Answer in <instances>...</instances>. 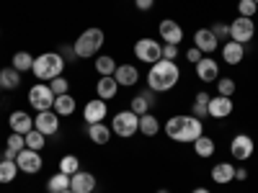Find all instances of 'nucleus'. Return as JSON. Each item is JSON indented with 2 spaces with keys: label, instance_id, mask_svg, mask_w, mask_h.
Instances as JSON below:
<instances>
[{
  "label": "nucleus",
  "instance_id": "obj_6",
  "mask_svg": "<svg viewBox=\"0 0 258 193\" xmlns=\"http://www.w3.org/2000/svg\"><path fill=\"white\" fill-rule=\"evenodd\" d=\"M54 93L49 88V82H36L34 88L29 90V103H31V109L39 114V111H52V106H54Z\"/></svg>",
  "mask_w": 258,
  "mask_h": 193
},
{
  "label": "nucleus",
  "instance_id": "obj_50",
  "mask_svg": "<svg viewBox=\"0 0 258 193\" xmlns=\"http://www.w3.org/2000/svg\"><path fill=\"white\" fill-rule=\"evenodd\" d=\"M0 90H3V88H0Z\"/></svg>",
  "mask_w": 258,
  "mask_h": 193
},
{
  "label": "nucleus",
  "instance_id": "obj_8",
  "mask_svg": "<svg viewBox=\"0 0 258 193\" xmlns=\"http://www.w3.org/2000/svg\"><path fill=\"white\" fill-rule=\"evenodd\" d=\"M16 165H18L21 173H26V175H36V173H41V167H44V160H41V155L36 152V149L24 147V149L18 152V157H16Z\"/></svg>",
  "mask_w": 258,
  "mask_h": 193
},
{
  "label": "nucleus",
  "instance_id": "obj_4",
  "mask_svg": "<svg viewBox=\"0 0 258 193\" xmlns=\"http://www.w3.org/2000/svg\"><path fill=\"white\" fill-rule=\"evenodd\" d=\"M103 31L101 29H85L78 39H75V54H78V59H88V57H93V54H98V49L103 47Z\"/></svg>",
  "mask_w": 258,
  "mask_h": 193
},
{
  "label": "nucleus",
  "instance_id": "obj_12",
  "mask_svg": "<svg viewBox=\"0 0 258 193\" xmlns=\"http://www.w3.org/2000/svg\"><path fill=\"white\" fill-rule=\"evenodd\" d=\"M106 114H109V109H106V101H101V98L88 101V103H85V109H83L85 124H101L106 119Z\"/></svg>",
  "mask_w": 258,
  "mask_h": 193
},
{
  "label": "nucleus",
  "instance_id": "obj_30",
  "mask_svg": "<svg viewBox=\"0 0 258 193\" xmlns=\"http://www.w3.org/2000/svg\"><path fill=\"white\" fill-rule=\"evenodd\" d=\"M214 149H217V144H214L212 137H199L197 142H194V152H197V157H212Z\"/></svg>",
  "mask_w": 258,
  "mask_h": 193
},
{
  "label": "nucleus",
  "instance_id": "obj_5",
  "mask_svg": "<svg viewBox=\"0 0 258 193\" xmlns=\"http://www.w3.org/2000/svg\"><path fill=\"white\" fill-rule=\"evenodd\" d=\"M111 132L121 139H132L140 132V116L135 111H119L111 119Z\"/></svg>",
  "mask_w": 258,
  "mask_h": 193
},
{
  "label": "nucleus",
  "instance_id": "obj_22",
  "mask_svg": "<svg viewBox=\"0 0 258 193\" xmlns=\"http://www.w3.org/2000/svg\"><path fill=\"white\" fill-rule=\"evenodd\" d=\"M78 109V101L70 95V93H64V95H57L54 98V106H52V111L62 119V116H73Z\"/></svg>",
  "mask_w": 258,
  "mask_h": 193
},
{
  "label": "nucleus",
  "instance_id": "obj_33",
  "mask_svg": "<svg viewBox=\"0 0 258 193\" xmlns=\"http://www.w3.org/2000/svg\"><path fill=\"white\" fill-rule=\"evenodd\" d=\"M11 67H16L18 72H31V67H34V54H29V52H16Z\"/></svg>",
  "mask_w": 258,
  "mask_h": 193
},
{
  "label": "nucleus",
  "instance_id": "obj_32",
  "mask_svg": "<svg viewBox=\"0 0 258 193\" xmlns=\"http://www.w3.org/2000/svg\"><path fill=\"white\" fill-rule=\"evenodd\" d=\"M21 173L16 160H0V183H13L16 175Z\"/></svg>",
  "mask_w": 258,
  "mask_h": 193
},
{
  "label": "nucleus",
  "instance_id": "obj_17",
  "mask_svg": "<svg viewBox=\"0 0 258 193\" xmlns=\"http://www.w3.org/2000/svg\"><path fill=\"white\" fill-rule=\"evenodd\" d=\"M209 116L212 119H227L230 114H232V98H227V95H214V98H209Z\"/></svg>",
  "mask_w": 258,
  "mask_h": 193
},
{
  "label": "nucleus",
  "instance_id": "obj_41",
  "mask_svg": "<svg viewBox=\"0 0 258 193\" xmlns=\"http://www.w3.org/2000/svg\"><path fill=\"white\" fill-rule=\"evenodd\" d=\"M59 57H62V59H68V62L78 59V54H75V47H73V44H62V47H59Z\"/></svg>",
  "mask_w": 258,
  "mask_h": 193
},
{
  "label": "nucleus",
  "instance_id": "obj_20",
  "mask_svg": "<svg viewBox=\"0 0 258 193\" xmlns=\"http://www.w3.org/2000/svg\"><path fill=\"white\" fill-rule=\"evenodd\" d=\"M243 57H245V44H238V41H232V39L222 44V59L227 64H240Z\"/></svg>",
  "mask_w": 258,
  "mask_h": 193
},
{
  "label": "nucleus",
  "instance_id": "obj_13",
  "mask_svg": "<svg viewBox=\"0 0 258 193\" xmlns=\"http://www.w3.org/2000/svg\"><path fill=\"white\" fill-rule=\"evenodd\" d=\"M253 139L248 137V134H238V137H232V142H230V152H232V157L235 160H248V157H253Z\"/></svg>",
  "mask_w": 258,
  "mask_h": 193
},
{
  "label": "nucleus",
  "instance_id": "obj_25",
  "mask_svg": "<svg viewBox=\"0 0 258 193\" xmlns=\"http://www.w3.org/2000/svg\"><path fill=\"white\" fill-rule=\"evenodd\" d=\"M111 126H106L103 121L101 124H88V139L93 142V144H109V139H111Z\"/></svg>",
  "mask_w": 258,
  "mask_h": 193
},
{
  "label": "nucleus",
  "instance_id": "obj_7",
  "mask_svg": "<svg viewBox=\"0 0 258 193\" xmlns=\"http://www.w3.org/2000/svg\"><path fill=\"white\" fill-rule=\"evenodd\" d=\"M135 57L145 64H155L163 59V44L155 39H140L135 44Z\"/></svg>",
  "mask_w": 258,
  "mask_h": 193
},
{
  "label": "nucleus",
  "instance_id": "obj_47",
  "mask_svg": "<svg viewBox=\"0 0 258 193\" xmlns=\"http://www.w3.org/2000/svg\"><path fill=\"white\" fill-rule=\"evenodd\" d=\"M158 193H170V190H168V188H160V190H158Z\"/></svg>",
  "mask_w": 258,
  "mask_h": 193
},
{
  "label": "nucleus",
  "instance_id": "obj_37",
  "mask_svg": "<svg viewBox=\"0 0 258 193\" xmlns=\"http://www.w3.org/2000/svg\"><path fill=\"white\" fill-rule=\"evenodd\" d=\"M49 88H52V93H54V95H64V93H70V80L59 75V77L49 80Z\"/></svg>",
  "mask_w": 258,
  "mask_h": 193
},
{
  "label": "nucleus",
  "instance_id": "obj_45",
  "mask_svg": "<svg viewBox=\"0 0 258 193\" xmlns=\"http://www.w3.org/2000/svg\"><path fill=\"white\" fill-rule=\"evenodd\" d=\"M235 180H248V170L245 167H235Z\"/></svg>",
  "mask_w": 258,
  "mask_h": 193
},
{
  "label": "nucleus",
  "instance_id": "obj_29",
  "mask_svg": "<svg viewBox=\"0 0 258 193\" xmlns=\"http://www.w3.org/2000/svg\"><path fill=\"white\" fill-rule=\"evenodd\" d=\"M116 59L114 57H109V54H103V57H96V72L101 75V77H114V72H116Z\"/></svg>",
  "mask_w": 258,
  "mask_h": 193
},
{
  "label": "nucleus",
  "instance_id": "obj_1",
  "mask_svg": "<svg viewBox=\"0 0 258 193\" xmlns=\"http://www.w3.org/2000/svg\"><path fill=\"white\" fill-rule=\"evenodd\" d=\"M181 80V70L176 62L170 59H160L155 64H150V72H147V88L153 93H165L170 88H176Z\"/></svg>",
  "mask_w": 258,
  "mask_h": 193
},
{
  "label": "nucleus",
  "instance_id": "obj_40",
  "mask_svg": "<svg viewBox=\"0 0 258 193\" xmlns=\"http://www.w3.org/2000/svg\"><path fill=\"white\" fill-rule=\"evenodd\" d=\"M209 103H202V101H194L191 106V116H197V119H207L209 116V109H207Z\"/></svg>",
  "mask_w": 258,
  "mask_h": 193
},
{
  "label": "nucleus",
  "instance_id": "obj_28",
  "mask_svg": "<svg viewBox=\"0 0 258 193\" xmlns=\"http://www.w3.org/2000/svg\"><path fill=\"white\" fill-rule=\"evenodd\" d=\"M158 132H160V121L153 114H142L140 116V134L150 139V137H155Z\"/></svg>",
  "mask_w": 258,
  "mask_h": 193
},
{
  "label": "nucleus",
  "instance_id": "obj_23",
  "mask_svg": "<svg viewBox=\"0 0 258 193\" xmlns=\"http://www.w3.org/2000/svg\"><path fill=\"white\" fill-rule=\"evenodd\" d=\"M153 90H142L140 95H135L132 98V103H129V111H135L137 116H142V114H150V106H153Z\"/></svg>",
  "mask_w": 258,
  "mask_h": 193
},
{
  "label": "nucleus",
  "instance_id": "obj_48",
  "mask_svg": "<svg viewBox=\"0 0 258 193\" xmlns=\"http://www.w3.org/2000/svg\"><path fill=\"white\" fill-rule=\"evenodd\" d=\"M62 193H73V190H70V188H68V190H62Z\"/></svg>",
  "mask_w": 258,
  "mask_h": 193
},
{
  "label": "nucleus",
  "instance_id": "obj_35",
  "mask_svg": "<svg viewBox=\"0 0 258 193\" xmlns=\"http://www.w3.org/2000/svg\"><path fill=\"white\" fill-rule=\"evenodd\" d=\"M44 144H47V137L41 134V132H36V129H31V132L26 134V147H29V149H36V152H39Z\"/></svg>",
  "mask_w": 258,
  "mask_h": 193
},
{
  "label": "nucleus",
  "instance_id": "obj_24",
  "mask_svg": "<svg viewBox=\"0 0 258 193\" xmlns=\"http://www.w3.org/2000/svg\"><path fill=\"white\" fill-rule=\"evenodd\" d=\"M26 147V137L24 134H16V132H11V137L6 139V152H3V160H16L18 157V152Z\"/></svg>",
  "mask_w": 258,
  "mask_h": 193
},
{
  "label": "nucleus",
  "instance_id": "obj_9",
  "mask_svg": "<svg viewBox=\"0 0 258 193\" xmlns=\"http://www.w3.org/2000/svg\"><path fill=\"white\" fill-rule=\"evenodd\" d=\"M255 36V24L253 18H245V16H238L230 24V39L238 41V44H248V41H253Z\"/></svg>",
  "mask_w": 258,
  "mask_h": 193
},
{
  "label": "nucleus",
  "instance_id": "obj_16",
  "mask_svg": "<svg viewBox=\"0 0 258 193\" xmlns=\"http://www.w3.org/2000/svg\"><path fill=\"white\" fill-rule=\"evenodd\" d=\"M70 190L73 193H93L96 190V175L85 173V170H78V173L70 178Z\"/></svg>",
  "mask_w": 258,
  "mask_h": 193
},
{
  "label": "nucleus",
  "instance_id": "obj_43",
  "mask_svg": "<svg viewBox=\"0 0 258 193\" xmlns=\"http://www.w3.org/2000/svg\"><path fill=\"white\" fill-rule=\"evenodd\" d=\"M202 57H204V54H202V52H199L197 47H194V49H188V52H186V59H188L191 64H197V62H199Z\"/></svg>",
  "mask_w": 258,
  "mask_h": 193
},
{
  "label": "nucleus",
  "instance_id": "obj_26",
  "mask_svg": "<svg viewBox=\"0 0 258 193\" xmlns=\"http://www.w3.org/2000/svg\"><path fill=\"white\" fill-rule=\"evenodd\" d=\"M116 93H119V82H116L114 77H101V80H98L96 95H98L101 101H111V98H116Z\"/></svg>",
  "mask_w": 258,
  "mask_h": 193
},
{
  "label": "nucleus",
  "instance_id": "obj_49",
  "mask_svg": "<svg viewBox=\"0 0 258 193\" xmlns=\"http://www.w3.org/2000/svg\"><path fill=\"white\" fill-rule=\"evenodd\" d=\"M253 3H255V6H258V0H253Z\"/></svg>",
  "mask_w": 258,
  "mask_h": 193
},
{
  "label": "nucleus",
  "instance_id": "obj_18",
  "mask_svg": "<svg viewBox=\"0 0 258 193\" xmlns=\"http://www.w3.org/2000/svg\"><path fill=\"white\" fill-rule=\"evenodd\" d=\"M114 80L119 82V88H132V85L140 82V72L135 64H119L114 72Z\"/></svg>",
  "mask_w": 258,
  "mask_h": 193
},
{
  "label": "nucleus",
  "instance_id": "obj_11",
  "mask_svg": "<svg viewBox=\"0 0 258 193\" xmlns=\"http://www.w3.org/2000/svg\"><path fill=\"white\" fill-rule=\"evenodd\" d=\"M197 77L202 80V82H217L220 80V64H217V59H212V57H202L199 62H197Z\"/></svg>",
  "mask_w": 258,
  "mask_h": 193
},
{
  "label": "nucleus",
  "instance_id": "obj_46",
  "mask_svg": "<svg viewBox=\"0 0 258 193\" xmlns=\"http://www.w3.org/2000/svg\"><path fill=\"white\" fill-rule=\"evenodd\" d=\"M191 193H212V190H209V188H194Z\"/></svg>",
  "mask_w": 258,
  "mask_h": 193
},
{
  "label": "nucleus",
  "instance_id": "obj_36",
  "mask_svg": "<svg viewBox=\"0 0 258 193\" xmlns=\"http://www.w3.org/2000/svg\"><path fill=\"white\" fill-rule=\"evenodd\" d=\"M235 88H238V85H235L232 77H220V80H217V95L232 98V95H235Z\"/></svg>",
  "mask_w": 258,
  "mask_h": 193
},
{
  "label": "nucleus",
  "instance_id": "obj_15",
  "mask_svg": "<svg viewBox=\"0 0 258 193\" xmlns=\"http://www.w3.org/2000/svg\"><path fill=\"white\" fill-rule=\"evenodd\" d=\"M194 47H197L202 54H214V49L220 47V41L212 34V29H199L197 34H194Z\"/></svg>",
  "mask_w": 258,
  "mask_h": 193
},
{
  "label": "nucleus",
  "instance_id": "obj_2",
  "mask_svg": "<svg viewBox=\"0 0 258 193\" xmlns=\"http://www.w3.org/2000/svg\"><path fill=\"white\" fill-rule=\"evenodd\" d=\"M165 134H168V139H173V142H181V144L191 142L194 144L204 134V124L197 116H173V119H168V124H165Z\"/></svg>",
  "mask_w": 258,
  "mask_h": 193
},
{
  "label": "nucleus",
  "instance_id": "obj_3",
  "mask_svg": "<svg viewBox=\"0 0 258 193\" xmlns=\"http://www.w3.org/2000/svg\"><path fill=\"white\" fill-rule=\"evenodd\" d=\"M62 70H64V59L59 57V52H44V54L34 57L31 72H34V77L39 82H49V80L59 77Z\"/></svg>",
  "mask_w": 258,
  "mask_h": 193
},
{
  "label": "nucleus",
  "instance_id": "obj_19",
  "mask_svg": "<svg viewBox=\"0 0 258 193\" xmlns=\"http://www.w3.org/2000/svg\"><path fill=\"white\" fill-rule=\"evenodd\" d=\"M8 124H11V132L26 137L31 129H34V116H29L26 111H13L11 119H8Z\"/></svg>",
  "mask_w": 258,
  "mask_h": 193
},
{
  "label": "nucleus",
  "instance_id": "obj_42",
  "mask_svg": "<svg viewBox=\"0 0 258 193\" xmlns=\"http://www.w3.org/2000/svg\"><path fill=\"white\" fill-rule=\"evenodd\" d=\"M176 57H178V47L176 44H163V59L176 62Z\"/></svg>",
  "mask_w": 258,
  "mask_h": 193
},
{
  "label": "nucleus",
  "instance_id": "obj_44",
  "mask_svg": "<svg viewBox=\"0 0 258 193\" xmlns=\"http://www.w3.org/2000/svg\"><path fill=\"white\" fill-rule=\"evenodd\" d=\"M135 6H137V11H150L155 6V0H135Z\"/></svg>",
  "mask_w": 258,
  "mask_h": 193
},
{
  "label": "nucleus",
  "instance_id": "obj_10",
  "mask_svg": "<svg viewBox=\"0 0 258 193\" xmlns=\"http://www.w3.org/2000/svg\"><path fill=\"white\" fill-rule=\"evenodd\" d=\"M34 129L41 132L44 137H54L59 132V116L54 111H39L34 116Z\"/></svg>",
  "mask_w": 258,
  "mask_h": 193
},
{
  "label": "nucleus",
  "instance_id": "obj_31",
  "mask_svg": "<svg viewBox=\"0 0 258 193\" xmlns=\"http://www.w3.org/2000/svg\"><path fill=\"white\" fill-rule=\"evenodd\" d=\"M70 188V175H64V173H57L47 180V193H62V190H68Z\"/></svg>",
  "mask_w": 258,
  "mask_h": 193
},
{
  "label": "nucleus",
  "instance_id": "obj_38",
  "mask_svg": "<svg viewBox=\"0 0 258 193\" xmlns=\"http://www.w3.org/2000/svg\"><path fill=\"white\" fill-rule=\"evenodd\" d=\"M255 11H258V6L253 3V0H240V3H238V13L245 16V18H253Z\"/></svg>",
  "mask_w": 258,
  "mask_h": 193
},
{
  "label": "nucleus",
  "instance_id": "obj_14",
  "mask_svg": "<svg viewBox=\"0 0 258 193\" xmlns=\"http://www.w3.org/2000/svg\"><path fill=\"white\" fill-rule=\"evenodd\" d=\"M158 31H160V36H163L165 44H176V47H178V44H181V39H183V29H181V24H178V21H170V18L160 21Z\"/></svg>",
  "mask_w": 258,
  "mask_h": 193
},
{
  "label": "nucleus",
  "instance_id": "obj_34",
  "mask_svg": "<svg viewBox=\"0 0 258 193\" xmlns=\"http://www.w3.org/2000/svg\"><path fill=\"white\" fill-rule=\"evenodd\" d=\"M78 170H80V160H78L75 155H64V157L59 160V173H64V175L73 178Z\"/></svg>",
  "mask_w": 258,
  "mask_h": 193
},
{
  "label": "nucleus",
  "instance_id": "obj_27",
  "mask_svg": "<svg viewBox=\"0 0 258 193\" xmlns=\"http://www.w3.org/2000/svg\"><path fill=\"white\" fill-rule=\"evenodd\" d=\"M18 85H21V72L16 67L0 70V88H3V90H16Z\"/></svg>",
  "mask_w": 258,
  "mask_h": 193
},
{
  "label": "nucleus",
  "instance_id": "obj_51",
  "mask_svg": "<svg viewBox=\"0 0 258 193\" xmlns=\"http://www.w3.org/2000/svg\"><path fill=\"white\" fill-rule=\"evenodd\" d=\"M0 34H3V31H0Z\"/></svg>",
  "mask_w": 258,
  "mask_h": 193
},
{
  "label": "nucleus",
  "instance_id": "obj_39",
  "mask_svg": "<svg viewBox=\"0 0 258 193\" xmlns=\"http://www.w3.org/2000/svg\"><path fill=\"white\" fill-rule=\"evenodd\" d=\"M212 34L217 36V41H230V26L227 24H214L212 26Z\"/></svg>",
  "mask_w": 258,
  "mask_h": 193
},
{
  "label": "nucleus",
  "instance_id": "obj_21",
  "mask_svg": "<svg viewBox=\"0 0 258 193\" xmlns=\"http://www.w3.org/2000/svg\"><path fill=\"white\" fill-rule=\"evenodd\" d=\"M212 180L217 183V185H227L235 180V167L232 162H217L212 167Z\"/></svg>",
  "mask_w": 258,
  "mask_h": 193
}]
</instances>
